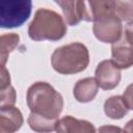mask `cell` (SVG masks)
Segmentation results:
<instances>
[{
  "mask_svg": "<svg viewBox=\"0 0 133 133\" xmlns=\"http://www.w3.org/2000/svg\"><path fill=\"white\" fill-rule=\"evenodd\" d=\"M27 106L30 111L38 115L58 119L63 109V99L61 95L47 82H35L27 90Z\"/></svg>",
  "mask_w": 133,
  "mask_h": 133,
  "instance_id": "1",
  "label": "cell"
},
{
  "mask_svg": "<svg viewBox=\"0 0 133 133\" xmlns=\"http://www.w3.org/2000/svg\"><path fill=\"white\" fill-rule=\"evenodd\" d=\"M66 33L65 20L56 11L39 8L28 27V35L32 41H58Z\"/></svg>",
  "mask_w": 133,
  "mask_h": 133,
  "instance_id": "2",
  "label": "cell"
},
{
  "mask_svg": "<svg viewBox=\"0 0 133 133\" xmlns=\"http://www.w3.org/2000/svg\"><path fill=\"white\" fill-rule=\"evenodd\" d=\"M89 63V53L85 45L72 43L55 49L51 56L53 69L63 75H72L84 71Z\"/></svg>",
  "mask_w": 133,
  "mask_h": 133,
  "instance_id": "3",
  "label": "cell"
},
{
  "mask_svg": "<svg viewBox=\"0 0 133 133\" xmlns=\"http://www.w3.org/2000/svg\"><path fill=\"white\" fill-rule=\"evenodd\" d=\"M31 0H0V25L2 28L22 26L30 17Z\"/></svg>",
  "mask_w": 133,
  "mask_h": 133,
  "instance_id": "4",
  "label": "cell"
},
{
  "mask_svg": "<svg viewBox=\"0 0 133 133\" xmlns=\"http://www.w3.org/2000/svg\"><path fill=\"white\" fill-rule=\"evenodd\" d=\"M92 31L100 42L113 44L122 37V21L113 11L107 12L94 21Z\"/></svg>",
  "mask_w": 133,
  "mask_h": 133,
  "instance_id": "5",
  "label": "cell"
},
{
  "mask_svg": "<svg viewBox=\"0 0 133 133\" xmlns=\"http://www.w3.org/2000/svg\"><path fill=\"white\" fill-rule=\"evenodd\" d=\"M95 78L102 89H113L121 81V69L112 60H103L96 69Z\"/></svg>",
  "mask_w": 133,
  "mask_h": 133,
  "instance_id": "6",
  "label": "cell"
},
{
  "mask_svg": "<svg viewBox=\"0 0 133 133\" xmlns=\"http://www.w3.org/2000/svg\"><path fill=\"white\" fill-rule=\"evenodd\" d=\"M113 0H78V11L81 20L94 22L101 16L113 11Z\"/></svg>",
  "mask_w": 133,
  "mask_h": 133,
  "instance_id": "7",
  "label": "cell"
},
{
  "mask_svg": "<svg viewBox=\"0 0 133 133\" xmlns=\"http://www.w3.org/2000/svg\"><path fill=\"white\" fill-rule=\"evenodd\" d=\"M112 61L119 69H128L133 65V46L123 35L111 47Z\"/></svg>",
  "mask_w": 133,
  "mask_h": 133,
  "instance_id": "8",
  "label": "cell"
},
{
  "mask_svg": "<svg viewBox=\"0 0 133 133\" xmlns=\"http://www.w3.org/2000/svg\"><path fill=\"white\" fill-rule=\"evenodd\" d=\"M23 115L15 105L0 107V133H12L23 125Z\"/></svg>",
  "mask_w": 133,
  "mask_h": 133,
  "instance_id": "9",
  "label": "cell"
},
{
  "mask_svg": "<svg viewBox=\"0 0 133 133\" xmlns=\"http://www.w3.org/2000/svg\"><path fill=\"white\" fill-rule=\"evenodd\" d=\"M55 131L59 133H94L96 129L94 125L85 119H78L71 115H65L57 119Z\"/></svg>",
  "mask_w": 133,
  "mask_h": 133,
  "instance_id": "10",
  "label": "cell"
},
{
  "mask_svg": "<svg viewBox=\"0 0 133 133\" xmlns=\"http://www.w3.org/2000/svg\"><path fill=\"white\" fill-rule=\"evenodd\" d=\"M98 89L99 84L96 78L87 77L77 81L73 89V95L78 102L87 103L95 99L98 94Z\"/></svg>",
  "mask_w": 133,
  "mask_h": 133,
  "instance_id": "11",
  "label": "cell"
},
{
  "mask_svg": "<svg viewBox=\"0 0 133 133\" xmlns=\"http://www.w3.org/2000/svg\"><path fill=\"white\" fill-rule=\"evenodd\" d=\"M128 106L121 96H112L104 103L105 114L112 119H121L128 113Z\"/></svg>",
  "mask_w": 133,
  "mask_h": 133,
  "instance_id": "12",
  "label": "cell"
},
{
  "mask_svg": "<svg viewBox=\"0 0 133 133\" xmlns=\"http://www.w3.org/2000/svg\"><path fill=\"white\" fill-rule=\"evenodd\" d=\"M61 8L65 23L71 26L77 25L80 21V15L78 11V0H54Z\"/></svg>",
  "mask_w": 133,
  "mask_h": 133,
  "instance_id": "13",
  "label": "cell"
},
{
  "mask_svg": "<svg viewBox=\"0 0 133 133\" xmlns=\"http://www.w3.org/2000/svg\"><path fill=\"white\" fill-rule=\"evenodd\" d=\"M27 123L29 127L36 132H51L56 129L57 119L48 118L36 113L30 112L27 118Z\"/></svg>",
  "mask_w": 133,
  "mask_h": 133,
  "instance_id": "14",
  "label": "cell"
},
{
  "mask_svg": "<svg viewBox=\"0 0 133 133\" xmlns=\"http://www.w3.org/2000/svg\"><path fill=\"white\" fill-rule=\"evenodd\" d=\"M20 36L16 33L3 34L0 37V61L1 65H5L9 53L14 51L19 45Z\"/></svg>",
  "mask_w": 133,
  "mask_h": 133,
  "instance_id": "15",
  "label": "cell"
},
{
  "mask_svg": "<svg viewBox=\"0 0 133 133\" xmlns=\"http://www.w3.org/2000/svg\"><path fill=\"white\" fill-rule=\"evenodd\" d=\"M112 10L121 21L133 19V0H113Z\"/></svg>",
  "mask_w": 133,
  "mask_h": 133,
  "instance_id": "16",
  "label": "cell"
},
{
  "mask_svg": "<svg viewBox=\"0 0 133 133\" xmlns=\"http://www.w3.org/2000/svg\"><path fill=\"white\" fill-rule=\"evenodd\" d=\"M17 100L16 90L11 85H8L4 88H0V107L12 106Z\"/></svg>",
  "mask_w": 133,
  "mask_h": 133,
  "instance_id": "17",
  "label": "cell"
},
{
  "mask_svg": "<svg viewBox=\"0 0 133 133\" xmlns=\"http://www.w3.org/2000/svg\"><path fill=\"white\" fill-rule=\"evenodd\" d=\"M123 98H124L128 108L133 110V83L129 84L126 87V89L124 91V95H123Z\"/></svg>",
  "mask_w": 133,
  "mask_h": 133,
  "instance_id": "18",
  "label": "cell"
},
{
  "mask_svg": "<svg viewBox=\"0 0 133 133\" xmlns=\"http://www.w3.org/2000/svg\"><path fill=\"white\" fill-rule=\"evenodd\" d=\"M10 85V76L9 72L6 70L5 65H1V73H0V88H4Z\"/></svg>",
  "mask_w": 133,
  "mask_h": 133,
  "instance_id": "19",
  "label": "cell"
},
{
  "mask_svg": "<svg viewBox=\"0 0 133 133\" xmlns=\"http://www.w3.org/2000/svg\"><path fill=\"white\" fill-rule=\"evenodd\" d=\"M124 36H125V38L133 46V20L129 21L128 24L126 25Z\"/></svg>",
  "mask_w": 133,
  "mask_h": 133,
  "instance_id": "20",
  "label": "cell"
},
{
  "mask_svg": "<svg viewBox=\"0 0 133 133\" xmlns=\"http://www.w3.org/2000/svg\"><path fill=\"white\" fill-rule=\"evenodd\" d=\"M124 131H126V132H130V133H133V118H132V119H130V121L126 124V126H125V128H124Z\"/></svg>",
  "mask_w": 133,
  "mask_h": 133,
  "instance_id": "21",
  "label": "cell"
},
{
  "mask_svg": "<svg viewBox=\"0 0 133 133\" xmlns=\"http://www.w3.org/2000/svg\"><path fill=\"white\" fill-rule=\"evenodd\" d=\"M99 131H123L122 129H119V128H117V127H102V128H100L99 129Z\"/></svg>",
  "mask_w": 133,
  "mask_h": 133,
  "instance_id": "22",
  "label": "cell"
}]
</instances>
